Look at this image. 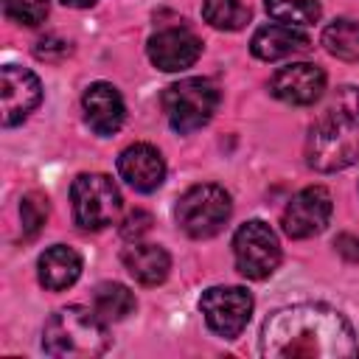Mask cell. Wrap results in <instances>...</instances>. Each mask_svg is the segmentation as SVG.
<instances>
[{
    "label": "cell",
    "mask_w": 359,
    "mask_h": 359,
    "mask_svg": "<svg viewBox=\"0 0 359 359\" xmlns=\"http://www.w3.org/2000/svg\"><path fill=\"white\" fill-rule=\"evenodd\" d=\"M266 359H353L359 342L342 311L325 303H292L275 309L261 325Z\"/></svg>",
    "instance_id": "cell-1"
},
{
    "label": "cell",
    "mask_w": 359,
    "mask_h": 359,
    "mask_svg": "<svg viewBox=\"0 0 359 359\" xmlns=\"http://www.w3.org/2000/svg\"><path fill=\"white\" fill-rule=\"evenodd\" d=\"M306 163L331 174L359 163V87H339L309 129Z\"/></svg>",
    "instance_id": "cell-2"
},
{
    "label": "cell",
    "mask_w": 359,
    "mask_h": 359,
    "mask_svg": "<svg viewBox=\"0 0 359 359\" xmlns=\"http://www.w3.org/2000/svg\"><path fill=\"white\" fill-rule=\"evenodd\" d=\"M107 348V320L87 306H65L42 328V351L56 359H95Z\"/></svg>",
    "instance_id": "cell-3"
},
{
    "label": "cell",
    "mask_w": 359,
    "mask_h": 359,
    "mask_svg": "<svg viewBox=\"0 0 359 359\" xmlns=\"http://www.w3.org/2000/svg\"><path fill=\"white\" fill-rule=\"evenodd\" d=\"M160 101H163V112L171 129L180 135H188V132L202 129L213 118L219 107V90L213 81L194 76V79H182L165 87Z\"/></svg>",
    "instance_id": "cell-4"
},
{
    "label": "cell",
    "mask_w": 359,
    "mask_h": 359,
    "mask_svg": "<svg viewBox=\"0 0 359 359\" xmlns=\"http://www.w3.org/2000/svg\"><path fill=\"white\" fill-rule=\"evenodd\" d=\"M230 213H233L230 194L222 185H213V182L191 185L180 196V202L174 208L177 224L191 238H210V236H216L227 224Z\"/></svg>",
    "instance_id": "cell-5"
},
{
    "label": "cell",
    "mask_w": 359,
    "mask_h": 359,
    "mask_svg": "<svg viewBox=\"0 0 359 359\" xmlns=\"http://www.w3.org/2000/svg\"><path fill=\"white\" fill-rule=\"evenodd\" d=\"M70 205L81 230H104L121 213V191L107 174H79L70 185Z\"/></svg>",
    "instance_id": "cell-6"
},
{
    "label": "cell",
    "mask_w": 359,
    "mask_h": 359,
    "mask_svg": "<svg viewBox=\"0 0 359 359\" xmlns=\"http://www.w3.org/2000/svg\"><path fill=\"white\" fill-rule=\"evenodd\" d=\"M233 258H236V269L244 278L264 280L280 264V241L266 222L261 219L244 222L233 236Z\"/></svg>",
    "instance_id": "cell-7"
},
{
    "label": "cell",
    "mask_w": 359,
    "mask_h": 359,
    "mask_svg": "<svg viewBox=\"0 0 359 359\" xmlns=\"http://www.w3.org/2000/svg\"><path fill=\"white\" fill-rule=\"evenodd\" d=\"M199 311L213 334L224 339H236L252 314V294L241 286H210L199 297Z\"/></svg>",
    "instance_id": "cell-8"
},
{
    "label": "cell",
    "mask_w": 359,
    "mask_h": 359,
    "mask_svg": "<svg viewBox=\"0 0 359 359\" xmlns=\"http://www.w3.org/2000/svg\"><path fill=\"white\" fill-rule=\"evenodd\" d=\"M331 210H334V199H331L328 188L309 185V188L297 191L289 199V205L283 208V219H280L283 233L289 238H311L325 230Z\"/></svg>",
    "instance_id": "cell-9"
},
{
    "label": "cell",
    "mask_w": 359,
    "mask_h": 359,
    "mask_svg": "<svg viewBox=\"0 0 359 359\" xmlns=\"http://www.w3.org/2000/svg\"><path fill=\"white\" fill-rule=\"evenodd\" d=\"M0 98H3V126H17L39 107L42 84L28 67L6 65L0 70Z\"/></svg>",
    "instance_id": "cell-10"
},
{
    "label": "cell",
    "mask_w": 359,
    "mask_h": 359,
    "mask_svg": "<svg viewBox=\"0 0 359 359\" xmlns=\"http://www.w3.org/2000/svg\"><path fill=\"white\" fill-rule=\"evenodd\" d=\"M269 93L278 101H283V104L309 107V104L323 98V93H325V73H323V67L309 65V62L286 65V67L275 70V76L269 79Z\"/></svg>",
    "instance_id": "cell-11"
},
{
    "label": "cell",
    "mask_w": 359,
    "mask_h": 359,
    "mask_svg": "<svg viewBox=\"0 0 359 359\" xmlns=\"http://www.w3.org/2000/svg\"><path fill=\"white\" fill-rule=\"evenodd\" d=\"M146 50H149V59H151L154 67H160L163 73H177V70L191 67L199 59L202 42H199V36L194 31H188V28L180 25V28H163V31H157L149 39Z\"/></svg>",
    "instance_id": "cell-12"
},
{
    "label": "cell",
    "mask_w": 359,
    "mask_h": 359,
    "mask_svg": "<svg viewBox=\"0 0 359 359\" xmlns=\"http://www.w3.org/2000/svg\"><path fill=\"white\" fill-rule=\"evenodd\" d=\"M118 174L126 180L129 188L140 194H151L165 180V160L163 154L149 143L126 146L118 157Z\"/></svg>",
    "instance_id": "cell-13"
},
{
    "label": "cell",
    "mask_w": 359,
    "mask_h": 359,
    "mask_svg": "<svg viewBox=\"0 0 359 359\" xmlns=\"http://www.w3.org/2000/svg\"><path fill=\"white\" fill-rule=\"evenodd\" d=\"M81 107H84V121L90 123V129L95 135H112V132H118L121 123H123V115H126V107H123L121 93L112 84H107V81L90 84L84 90Z\"/></svg>",
    "instance_id": "cell-14"
},
{
    "label": "cell",
    "mask_w": 359,
    "mask_h": 359,
    "mask_svg": "<svg viewBox=\"0 0 359 359\" xmlns=\"http://www.w3.org/2000/svg\"><path fill=\"white\" fill-rule=\"evenodd\" d=\"M311 48L309 34H303L300 28L283 25V22H272V25H261L252 39H250V50L255 59L261 62H278L294 53H303Z\"/></svg>",
    "instance_id": "cell-15"
},
{
    "label": "cell",
    "mask_w": 359,
    "mask_h": 359,
    "mask_svg": "<svg viewBox=\"0 0 359 359\" xmlns=\"http://www.w3.org/2000/svg\"><path fill=\"white\" fill-rule=\"evenodd\" d=\"M121 261L126 266V272L143 283V286H157L168 278L171 269V258L160 244H143V241H132L123 252Z\"/></svg>",
    "instance_id": "cell-16"
},
{
    "label": "cell",
    "mask_w": 359,
    "mask_h": 359,
    "mask_svg": "<svg viewBox=\"0 0 359 359\" xmlns=\"http://www.w3.org/2000/svg\"><path fill=\"white\" fill-rule=\"evenodd\" d=\"M36 275H39V283L45 289H50V292L70 289L81 275V255L73 247L53 244L39 255Z\"/></svg>",
    "instance_id": "cell-17"
},
{
    "label": "cell",
    "mask_w": 359,
    "mask_h": 359,
    "mask_svg": "<svg viewBox=\"0 0 359 359\" xmlns=\"http://www.w3.org/2000/svg\"><path fill=\"white\" fill-rule=\"evenodd\" d=\"M323 45L331 56L342 62H359V22L356 20H334L323 31Z\"/></svg>",
    "instance_id": "cell-18"
},
{
    "label": "cell",
    "mask_w": 359,
    "mask_h": 359,
    "mask_svg": "<svg viewBox=\"0 0 359 359\" xmlns=\"http://www.w3.org/2000/svg\"><path fill=\"white\" fill-rule=\"evenodd\" d=\"M135 294L123 286V283H101L93 294V309L107 320V323H118L123 317H129L135 311Z\"/></svg>",
    "instance_id": "cell-19"
},
{
    "label": "cell",
    "mask_w": 359,
    "mask_h": 359,
    "mask_svg": "<svg viewBox=\"0 0 359 359\" xmlns=\"http://www.w3.org/2000/svg\"><path fill=\"white\" fill-rule=\"evenodd\" d=\"M264 8L275 22H283V25H292V28L314 25L323 14L317 0H266Z\"/></svg>",
    "instance_id": "cell-20"
},
{
    "label": "cell",
    "mask_w": 359,
    "mask_h": 359,
    "mask_svg": "<svg viewBox=\"0 0 359 359\" xmlns=\"http://www.w3.org/2000/svg\"><path fill=\"white\" fill-rule=\"evenodd\" d=\"M202 17L219 31H238L250 20V8L241 0H205Z\"/></svg>",
    "instance_id": "cell-21"
},
{
    "label": "cell",
    "mask_w": 359,
    "mask_h": 359,
    "mask_svg": "<svg viewBox=\"0 0 359 359\" xmlns=\"http://www.w3.org/2000/svg\"><path fill=\"white\" fill-rule=\"evenodd\" d=\"M48 0H3V11L17 25H39L48 17Z\"/></svg>",
    "instance_id": "cell-22"
},
{
    "label": "cell",
    "mask_w": 359,
    "mask_h": 359,
    "mask_svg": "<svg viewBox=\"0 0 359 359\" xmlns=\"http://www.w3.org/2000/svg\"><path fill=\"white\" fill-rule=\"evenodd\" d=\"M20 216H22V236L34 238L48 219V199L42 194H25L20 202Z\"/></svg>",
    "instance_id": "cell-23"
},
{
    "label": "cell",
    "mask_w": 359,
    "mask_h": 359,
    "mask_svg": "<svg viewBox=\"0 0 359 359\" xmlns=\"http://www.w3.org/2000/svg\"><path fill=\"white\" fill-rule=\"evenodd\" d=\"M149 227H151V216L146 210H132L121 224V236L126 241H137L143 233H149Z\"/></svg>",
    "instance_id": "cell-24"
},
{
    "label": "cell",
    "mask_w": 359,
    "mask_h": 359,
    "mask_svg": "<svg viewBox=\"0 0 359 359\" xmlns=\"http://www.w3.org/2000/svg\"><path fill=\"white\" fill-rule=\"evenodd\" d=\"M334 247H337V252H339L345 261H351V264H356V261H359V236L339 233V236L334 238Z\"/></svg>",
    "instance_id": "cell-25"
},
{
    "label": "cell",
    "mask_w": 359,
    "mask_h": 359,
    "mask_svg": "<svg viewBox=\"0 0 359 359\" xmlns=\"http://www.w3.org/2000/svg\"><path fill=\"white\" fill-rule=\"evenodd\" d=\"M53 50H59V53H65V56H67V53H70V45H67V42H59L56 36H48V39H39V45H36V50H34V53H36L39 59L53 62V59H56V56H53Z\"/></svg>",
    "instance_id": "cell-26"
},
{
    "label": "cell",
    "mask_w": 359,
    "mask_h": 359,
    "mask_svg": "<svg viewBox=\"0 0 359 359\" xmlns=\"http://www.w3.org/2000/svg\"><path fill=\"white\" fill-rule=\"evenodd\" d=\"M62 6H70V8H90V6H95L98 0H59Z\"/></svg>",
    "instance_id": "cell-27"
}]
</instances>
